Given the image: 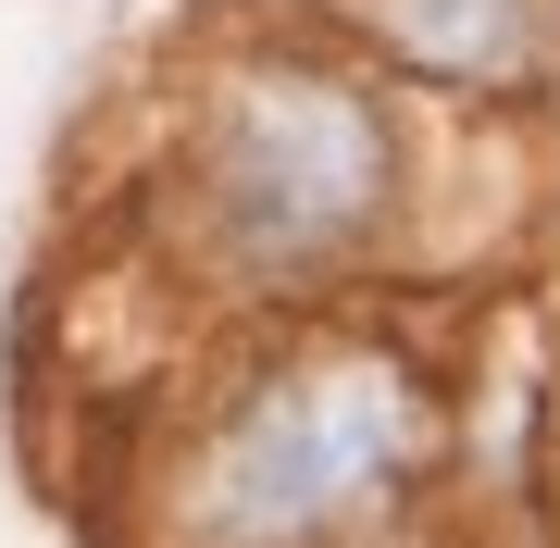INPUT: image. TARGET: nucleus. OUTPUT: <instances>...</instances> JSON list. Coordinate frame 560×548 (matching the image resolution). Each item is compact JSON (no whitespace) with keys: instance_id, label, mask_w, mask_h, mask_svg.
Returning a JSON list of instances; mask_svg holds the SVG:
<instances>
[{"instance_id":"1","label":"nucleus","mask_w":560,"mask_h":548,"mask_svg":"<svg viewBox=\"0 0 560 548\" xmlns=\"http://www.w3.org/2000/svg\"><path fill=\"white\" fill-rule=\"evenodd\" d=\"M423 448H436V386L399 349H312L212 436V536L300 548L361 499H386Z\"/></svg>"},{"instance_id":"2","label":"nucleus","mask_w":560,"mask_h":548,"mask_svg":"<svg viewBox=\"0 0 560 548\" xmlns=\"http://www.w3.org/2000/svg\"><path fill=\"white\" fill-rule=\"evenodd\" d=\"M200 187L212 224L261 263H324L349 249L386 200V125L361 88L300 75V62H261V75L224 88L212 138H200Z\"/></svg>"},{"instance_id":"3","label":"nucleus","mask_w":560,"mask_h":548,"mask_svg":"<svg viewBox=\"0 0 560 548\" xmlns=\"http://www.w3.org/2000/svg\"><path fill=\"white\" fill-rule=\"evenodd\" d=\"M361 25H374L399 62H423V75H523L536 62V38H548V13L536 0H349Z\"/></svg>"}]
</instances>
